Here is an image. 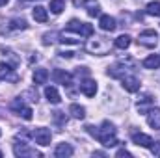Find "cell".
<instances>
[{
	"mask_svg": "<svg viewBox=\"0 0 160 158\" xmlns=\"http://www.w3.org/2000/svg\"><path fill=\"white\" fill-rule=\"evenodd\" d=\"M143 67L145 69H158L160 67V54H149L143 60Z\"/></svg>",
	"mask_w": 160,
	"mask_h": 158,
	"instance_id": "obj_21",
	"label": "cell"
},
{
	"mask_svg": "<svg viewBox=\"0 0 160 158\" xmlns=\"http://www.w3.org/2000/svg\"><path fill=\"white\" fill-rule=\"evenodd\" d=\"M140 45H143V47H147V48H153V47H157V43H158V34L155 32V30H143L142 34H140Z\"/></svg>",
	"mask_w": 160,
	"mask_h": 158,
	"instance_id": "obj_6",
	"label": "cell"
},
{
	"mask_svg": "<svg viewBox=\"0 0 160 158\" xmlns=\"http://www.w3.org/2000/svg\"><path fill=\"white\" fill-rule=\"evenodd\" d=\"M69 114L75 119H84L86 117V108L80 106V104H71V106H69Z\"/></svg>",
	"mask_w": 160,
	"mask_h": 158,
	"instance_id": "obj_23",
	"label": "cell"
},
{
	"mask_svg": "<svg viewBox=\"0 0 160 158\" xmlns=\"http://www.w3.org/2000/svg\"><path fill=\"white\" fill-rule=\"evenodd\" d=\"M0 158H2V153H0Z\"/></svg>",
	"mask_w": 160,
	"mask_h": 158,
	"instance_id": "obj_32",
	"label": "cell"
},
{
	"mask_svg": "<svg viewBox=\"0 0 160 158\" xmlns=\"http://www.w3.org/2000/svg\"><path fill=\"white\" fill-rule=\"evenodd\" d=\"M32 136H34V140H36L38 145H43V147H45V145H50L52 132H50L48 128H43V126H41V128H36Z\"/></svg>",
	"mask_w": 160,
	"mask_h": 158,
	"instance_id": "obj_7",
	"label": "cell"
},
{
	"mask_svg": "<svg viewBox=\"0 0 160 158\" xmlns=\"http://www.w3.org/2000/svg\"><path fill=\"white\" fill-rule=\"evenodd\" d=\"M145 116H147V123H149V126L155 128V130H160V108L153 106Z\"/></svg>",
	"mask_w": 160,
	"mask_h": 158,
	"instance_id": "obj_11",
	"label": "cell"
},
{
	"mask_svg": "<svg viewBox=\"0 0 160 158\" xmlns=\"http://www.w3.org/2000/svg\"><path fill=\"white\" fill-rule=\"evenodd\" d=\"M127 71H128V67L125 65V62H118L116 65H112V67L108 69V75H110L112 78H123V77L127 75Z\"/></svg>",
	"mask_w": 160,
	"mask_h": 158,
	"instance_id": "obj_12",
	"label": "cell"
},
{
	"mask_svg": "<svg viewBox=\"0 0 160 158\" xmlns=\"http://www.w3.org/2000/svg\"><path fill=\"white\" fill-rule=\"evenodd\" d=\"M48 77H50V75H48V71H47V69H43V67H39V69H36V71H34V77H32V78H34V84H36V86H41V84H47Z\"/></svg>",
	"mask_w": 160,
	"mask_h": 158,
	"instance_id": "obj_19",
	"label": "cell"
},
{
	"mask_svg": "<svg viewBox=\"0 0 160 158\" xmlns=\"http://www.w3.org/2000/svg\"><path fill=\"white\" fill-rule=\"evenodd\" d=\"M132 141H134L136 145H140V147H145V149H151V145L155 143L153 138L147 136V134H143V132H136V134H132Z\"/></svg>",
	"mask_w": 160,
	"mask_h": 158,
	"instance_id": "obj_10",
	"label": "cell"
},
{
	"mask_svg": "<svg viewBox=\"0 0 160 158\" xmlns=\"http://www.w3.org/2000/svg\"><path fill=\"white\" fill-rule=\"evenodd\" d=\"M99 26L104 32H114L116 30V19L110 17V15H101L99 17Z\"/></svg>",
	"mask_w": 160,
	"mask_h": 158,
	"instance_id": "obj_13",
	"label": "cell"
},
{
	"mask_svg": "<svg viewBox=\"0 0 160 158\" xmlns=\"http://www.w3.org/2000/svg\"><path fill=\"white\" fill-rule=\"evenodd\" d=\"M13 155L15 156H21V158H28V156H41L39 151H36V149H32L28 143H24V141H17V143H13Z\"/></svg>",
	"mask_w": 160,
	"mask_h": 158,
	"instance_id": "obj_5",
	"label": "cell"
},
{
	"mask_svg": "<svg viewBox=\"0 0 160 158\" xmlns=\"http://www.w3.org/2000/svg\"><path fill=\"white\" fill-rule=\"evenodd\" d=\"M52 80H54V84L69 86L71 80H73V77H71L67 71H63V69H54V71H52Z\"/></svg>",
	"mask_w": 160,
	"mask_h": 158,
	"instance_id": "obj_9",
	"label": "cell"
},
{
	"mask_svg": "<svg viewBox=\"0 0 160 158\" xmlns=\"http://www.w3.org/2000/svg\"><path fill=\"white\" fill-rule=\"evenodd\" d=\"M121 84H123L125 91H128V93H136L140 89V80L136 78V77H132V75H125L121 78Z\"/></svg>",
	"mask_w": 160,
	"mask_h": 158,
	"instance_id": "obj_8",
	"label": "cell"
},
{
	"mask_svg": "<svg viewBox=\"0 0 160 158\" xmlns=\"http://www.w3.org/2000/svg\"><path fill=\"white\" fill-rule=\"evenodd\" d=\"M8 28H9V30H26L28 24H26L24 19H13V21H9Z\"/></svg>",
	"mask_w": 160,
	"mask_h": 158,
	"instance_id": "obj_25",
	"label": "cell"
},
{
	"mask_svg": "<svg viewBox=\"0 0 160 158\" xmlns=\"http://www.w3.org/2000/svg\"><path fill=\"white\" fill-rule=\"evenodd\" d=\"M9 108H11L13 112H17V116H21V117L26 119V121H30V119L34 117V112H32V108H30V106H26L22 99H15V101L9 104Z\"/></svg>",
	"mask_w": 160,
	"mask_h": 158,
	"instance_id": "obj_4",
	"label": "cell"
},
{
	"mask_svg": "<svg viewBox=\"0 0 160 158\" xmlns=\"http://www.w3.org/2000/svg\"><path fill=\"white\" fill-rule=\"evenodd\" d=\"M45 97H47V101L50 104H60V101H62V97H60V93H58V89L54 86H47L45 87Z\"/></svg>",
	"mask_w": 160,
	"mask_h": 158,
	"instance_id": "obj_16",
	"label": "cell"
},
{
	"mask_svg": "<svg viewBox=\"0 0 160 158\" xmlns=\"http://www.w3.org/2000/svg\"><path fill=\"white\" fill-rule=\"evenodd\" d=\"M116 156H119V158H123V156H127V158H132V155L127 151V149H119L118 153H116Z\"/></svg>",
	"mask_w": 160,
	"mask_h": 158,
	"instance_id": "obj_30",
	"label": "cell"
},
{
	"mask_svg": "<svg viewBox=\"0 0 160 158\" xmlns=\"http://www.w3.org/2000/svg\"><path fill=\"white\" fill-rule=\"evenodd\" d=\"M0 80H17V77L13 75V67L9 63H0Z\"/></svg>",
	"mask_w": 160,
	"mask_h": 158,
	"instance_id": "obj_18",
	"label": "cell"
},
{
	"mask_svg": "<svg viewBox=\"0 0 160 158\" xmlns=\"http://www.w3.org/2000/svg\"><path fill=\"white\" fill-rule=\"evenodd\" d=\"M114 45H116V48H121V50L128 48V47H130V36L123 34V36H119V37H116V41H114Z\"/></svg>",
	"mask_w": 160,
	"mask_h": 158,
	"instance_id": "obj_24",
	"label": "cell"
},
{
	"mask_svg": "<svg viewBox=\"0 0 160 158\" xmlns=\"http://www.w3.org/2000/svg\"><path fill=\"white\" fill-rule=\"evenodd\" d=\"M54 15H60L65 9V2L63 0H50V7H48Z\"/></svg>",
	"mask_w": 160,
	"mask_h": 158,
	"instance_id": "obj_26",
	"label": "cell"
},
{
	"mask_svg": "<svg viewBox=\"0 0 160 158\" xmlns=\"http://www.w3.org/2000/svg\"><path fill=\"white\" fill-rule=\"evenodd\" d=\"M8 2H9V0H0V7H2V6H6Z\"/></svg>",
	"mask_w": 160,
	"mask_h": 158,
	"instance_id": "obj_31",
	"label": "cell"
},
{
	"mask_svg": "<svg viewBox=\"0 0 160 158\" xmlns=\"http://www.w3.org/2000/svg\"><path fill=\"white\" fill-rule=\"evenodd\" d=\"M86 48H88V52H91V54H99V56H102V54L108 52L110 43L104 39V37H95V39H91L88 45H86Z\"/></svg>",
	"mask_w": 160,
	"mask_h": 158,
	"instance_id": "obj_2",
	"label": "cell"
},
{
	"mask_svg": "<svg viewBox=\"0 0 160 158\" xmlns=\"http://www.w3.org/2000/svg\"><path fill=\"white\" fill-rule=\"evenodd\" d=\"M80 91L86 95V97H95V93H97V82L95 80H84L82 84H80Z\"/></svg>",
	"mask_w": 160,
	"mask_h": 158,
	"instance_id": "obj_14",
	"label": "cell"
},
{
	"mask_svg": "<svg viewBox=\"0 0 160 158\" xmlns=\"http://www.w3.org/2000/svg\"><path fill=\"white\" fill-rule=\"evenodd\" d=\"M71 155H73V147L69 143H60L56 147V151H54V156L56 158H69Z\"/></svg>",
	"mask_w": 160,
	"mask_h": 158,
	"instance_id": "obj_17",
	"label": "cell"
},
{
	"mask_svg": "<svg viewBox=\"0 0 160 158\" xmlns=\"http://www.w3.org/2000/svg\"><path fill=\"white\" fill-rule=\"evenodd\" d=\"M151 153H153L155 156H160V141H155V143L151 145Z\"/></svg>",
	"mask_w": 160,
	"mask_h": 158,
	"instance_id": "obj_29",
	"label": "cell"
},
{
	"mask_svg": "<svg viewBox=\"0 0 160 158\" xmlns=\"http://www.w3.org/2000/svg\"><path fill=\"white\" fill-rule=\"evenodd\" d=\"M86 128H88V132L93 134L104 147H116V145L119 143L118 138H116V128H114V125H110L108 121H104L99 130H93V126H86Z\"/></svg>",
	"mask_w": 160,
	"mask_h": 158,
	"instance_id": "obj_1",
	"label": "cell"
},
{
	"mask_svg": "<svg viewBox=\"0 0 160 158\" xmlns=\"http://www.w3.org/2000/svg\"><path fill=\"white\" fill-rule=\"evenodd\" d=\"M67 30L77 32V34L84 36V37H91V36H93V26H91V24H88V22H80V21H77V19L69 21Z\"/></svg>",
	"mask_w": 160,
	"mask_h": 158,
	"instance_id": "obj_3",
	"label": "cell"
},
{
	"mask_svg": "<svg viewBox=\"0 0 160 158\" xmlns=\"http://www.w3.org/2000/svg\"><path fill=\"white\" fill-rule=\"evenodd\" d=\"M32 17H34L38 22H47V19H48L47 9H45L43 6H36V7L32 9Z\"/></svg>",
	"mask_w": 160,
	"mask_h": 158,
	"instance_id": "obj_22",
	"label": "cell"
},
{
	"mask_svg": "<svg viewBox=\"0 0 160 158\" xmlns=\"http://www.w3.org/2000/svg\"><path fill=\"white\" fill-rule=\"evenodd\" d=\"M54 119H56L60 125H65V123H67V117H65L63 112H56V114H54Z\"/></svg>",
	"mask_w": 160,
	"mask_h": 158,
	"instance_id": "obj_28",
	"label": "cell"
},
{
	"mask_svg": "<svg viewBox=\"0 0 160 158\" xmlns=\"http://www.w3.org/2000/svg\"><path fill=\"white\" fill-rule=\"evenodd\" d=\"M153 106H155V101H153L149 95L142 97V99L136 102V108H138V112H140V114H147V112H149Z\"/></svg>",
	"mask_w": 160,
	"mask_h": 158,
	"instance_id": "obj_15",
	"label": "cell"
},
{
	"mask_svg": "<svg viewBox=\"0 0 160 158\" xmlns=\"http://www.w3.org/2000/svg\"><path fill=\"white\" fill-rule=\"evenodd\" d=\"M145 11H147L149 15L160 17V2H149V4H147V7H145Z\"/></svg>",
	"mask_w": 160,
	"mask_h": 158,
	"instance_id": "obj_27",
	"label": "cell"
},
{
	"mask_svg": "<svg viewBox=\"0 0 160 158\" xmlns=\"http://www.w3.org/2000/svg\"><path fill=\"white\" fill-rule=\"evenodd\" d=\"M82 6L88 9V15L89 17H97L101 11H99V2L97 0H82Z\"/></svg>",
	"mask_w": 160,
	"mask_h": 158,
	"instance_id": "obj_20",
	"label": "cell"
}]
</instances>
